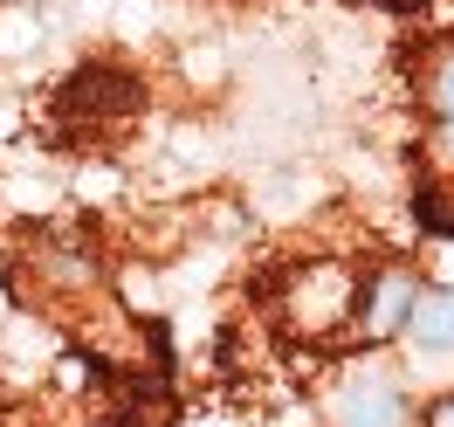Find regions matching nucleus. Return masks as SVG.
<instances>
[{
  "mask_svg": "<svg viewBox=\"0 0 454 427\" xmlns=\"http://www.w3.org/2000/svg\"><path fill=\"white\" fill-rule=\"evenodd\" d=\"M399 338L413 352H427V359H454V283H420L413 317H406Z\"/></svg>",
  "mask_w": 454,
  "mask_h": 427,
  "instance_id": "5",
  "label": "nucleus"
},
{
  "mask_svg": "<svg viewBox=\"0 0 454 427\" xmlns=\"http://www.w3.org/2000/svg\"><path fill=\"white\" fill-rule=\"evenodd\" d=\"M420 427H454V393H448V399H434V407L420 414Z\"/></svg>",
  "mask_w": 454,
  "mask_h": 427,
  "instance_id": "6",
  "label": "nucleus"
},
{
  "mask_svg": "<svg viewBox=\"0 0 454 427\" xmlns=\"http://www.w3.org/2000/svg\"><path fill=\"white\" fill-rule=\"evenodd\" d=\"M269 317L289 344H331L358 324V276L344 269L338 256H317V262H296L276 276L269 289Z\"/></svg>",
  "mask_w": 454,
  "mask_h": 427,
  "instance_id": "2",
  "label": "nucleus"
},
{
  "mask_svg": "<svg viewBox=\"0 0 454 427\" xmlns=\"http://www.w3.org/2000/svg\"><path fill=\"white\" fill-rule=\"evenodd\" d=\"M413 297H420V276L406 269V262H386L379 276H365L358 283V338L365 344H393L399 331H406V317H413Z\"/></svg>",
  "mask_w": 454,
  "mask_h": 427,
  "instance_id": "4",
  "label": "nucleus"
},
{
  "mask_svg": "<svg viewBox=\"0 0 454 427\" xmlns=\"http://www.w3.org/2000/svg\"><path fill=\"white\" fill-rule=\"evenodd\" d=\"M413 117H420V214L454 228V35H441L413 69Z\"/></svg>",
  "mask_w": 454,
  "mask_h": 427,
  "instance_id": "1",
  "label": "nucleus"
},
{
  "mask_svg": "<svg viewBox=\"0 0 454 427\" xmlns=\"http://www.w3.org/2000/svg\"><path fill=\"white\" fill-rule=\"evenodd\" d=\"M324 427H420V414L379 359H351L324 386Z\"/></svg>",
  "mask_w": 454,
  "mask_h": 427,
  "instance_id": "3",
  "label": "nucleus"
}]
</instances>
